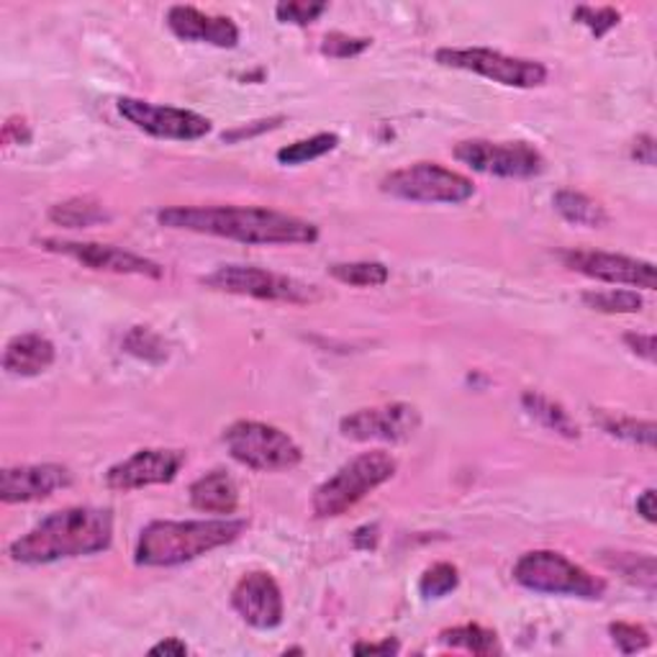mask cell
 <instances>
[{
  "mask_svg": "<svg viewBox=\"0 0 657 657\" xmlns=\"http://www.w3.org/2000/svg\"><path fill=\"white\" fill-rule=\"evenodd\" d=\"M421 427V414L411 404H382L357 409L339 421V431L352 442H406Z\"/></svg>",
  "mask_w": 657,
  "mask_h": 657,
  "instance_id": "cell-11",
  "label": "cell"
},
{
  "mask_svg": "<svg viewBox=\"0 0 657 657\" xmlns=\"http://www.w3.org/2000/svg\"><path fill=\"white\" fill-rule=\"evenodd\" d=\"M455 160H460L480 175L509 180L537 178L547 168L545 155L537 147H531L529 141L468 139L455 147Z\"/></svg>",
  "mask_w": 657,
  "mask_h": 657,
  "instance_id": "cell-10",
  "label": "cell"
},
{
  "mask_svg": "<svg viewBox=\"0 0 657 657\" xmlns=\"http://www.w3.org/2000/svg\"><path fill=\"white\" fill-rule=\"evenodd\" d=\"M168 229L196 231L242 245H313L319 227L298 216L260 206H170L157 213Z\"/></svg>",
  "mask_w": 657,
  "mask_h": 657,
  "instance_id": "cell-1",
  "label": "cell"
},
{
  "mask_svg": "<svg viewBox=\"0 0 657 657\" xmlns=\"http://www.w3.org/2000/svg\"><path fill=\"white\" fill-rule=\"evenodd\" d=\"M637 514L647 524H655V488H647L637 496Z\"/></svg>",
  "mask_w": 657,
  "mask_h": 657,
  "instance_id": "cell-42",
  "label": "cell"
},
{
  "mask_svg": "<svg viewBox=\"0 0 657 657\" xmlns=\"http://www.w3.org/2000/svg\"><path fill=\"white\" fill-rule=\"evenodd\" d=\"M437 64L452 70H465L480 78L494 80L506 88H539L547 80V68L537 60H524V57H509L496 49H452L442 47L435 54Z\"/></svg>",
  "mask_w": 657,
  "mask_h": 657,
  "instance_id": "cell-9",
  "label": "cell"
},
{
  "mask_svg": "<svg viewBox=\"0 0 657 657\" xmlns=\"http://www.w3.org/2000/svg\"><path fill=\"white\" fill-rule=\"evenodd\" d=\"M231 606L255 629H276L286 617L278 580L265 570H252L239 580L231 590Z\"/></svg>",
  "mask_w": 657,
  "mask_h": 657,
  "instance_id": "cell-16",
  "label": "cell"
},
{
  "mask_svg": "<svg viewBox=\"0 0 657 657\" xmlns=\"http://www.w3.org/2000/svg\"><path fill=\"white\" fill-rule=\"evenodd\" d=\"M382 193L401 198L411 203H465L476 196V186L470 178L442 168L437 162H416L409 168L388 172L380 180Z\"/></svg>",
  "mask_w": 657,
  "mask_h": 657,
  "instance_id": "cell-8",
  "label": "cell"
},
{
  "mask_svg": "<svg viewBox=\"0 0 657 657\" xmlns=\"http://www.w3.org/2000/svg\"><path fill=\"white\" fill-rule=\"evenodd\" d=\"M186 465V452L182 450H139L127 460L116 462L111 470L106 472V486L111 490H139L147 486H162L172 484L178 478V472Z\"/></svg>",
  "mask_w": 657,
  "mask_h": 657,
  "instance_id": "cell-15",
  "label": "cell"
},
{
  "mask_svg": "<svg viewBox=\"0 0 657 657\" xmlns=\"http://www.w3.org/2000/svg\"><path fill=\"white\" fill-rule=\"evenodd\" d=\"M604 565L614 573H619L624 580L645 588L647 594L655 590V557L653 555H635V553H604Z\"/></svg>",
  "mask_w": 657,
  "mask_h": 657,
  "instance_id": "cell-25",
  "label": "cell"
},
{
  "mask_svg": "<svg viewBox=\"0 0 657 657\" xmlns=\"http://www.w3.org/2000/svg\"><path fill=\"white\" fill-rule=\"evenodd\" d=\"M609 635L614 639V645L619 647L624 655H635L643 653L650 647V631L639 624H629V621H614L609 624Z\"/></svg>",
  "mask_w": 657,
  "mask_h": 657,
  "instance_id": "cell-34",
  "label": "cell"
},
{
  "mask_svg": "<svg viewBox=\"0 0 657 657\" xmlns=\"http://www.w3.org/2000/svg\"><path fill=\"white\" fill-rule=\"evenodd\" d=\"M401 650V645L396 639H382V643H357L355 645V655H396Z\"/></svg>",
  "mask_w": 657,
  "mask_h": 657,
  "instance_id": "cell-40",
  "label": "cell"
},
{
  "mask_svg": "<svg viewBox=\"0 0 657 657\" xmlns=\"http://www.w3.org/2000/svg\"><path fill=\"white\" fill-rule=\"evenodd\" d=\"M398 462L382 450L362 452L345 462L335 476L323 480L313 490L311 509L313 517L319 519H335L342 517L352 506H357L362 498H368L372 490L388 484L396 476Z\"/></svg>",
  "mask_w": 657,
  "mask_h": 657,
  "instance_id": "cell-4",
  "label": "cell"
},
{
  "mask_svg": "<svg viewBox=\"0 0 657 657\" xmlns=\"http://www.w3.org/2000/svg\"><path fill=\"white\" fill-rule=\"evenodd\" d=\"M370 47V39L365 37H349L342 31H331L321 41V54L335 57V60H349V57L362 54Z\"/></svg>",
  "mask_w": 657,
  "mask_h": 657,
  "instance_id": "cell-35",
  "label": "cell"
},
{
  "mask_svg": "<svg viewBox=\"0 0 657 657\" xmlns=\"http://www.w3.org/2000/svg\"><path fill=\"white\" fill-rule=\"evenodd\" d=\"M521 406L531 419L542 424L545 429L555 431V435H560L565 439L580 437V427L576 424V419L565 411V406L553 401V398H547L545 394H539V390H527V394L521 396Z\"/></svg>",
  "mask_w": 657,
  "mask_h": 657,
  "instance_id": "cell-21",
  "label": "cell"
},
{
  "mask_svg": "<svg viewBox=\"0 0 657 657\" xmlns=\"http://www.w3.org/2000/svg\"><path fill=\"white\" fill-rule=\"evenodd\" d=\"M624 345H627L637 357H643V360L655 362V337L653 335L629 331V335H624Z\"/></svg>",
  "mask_w": 657,
  "mask_h": 657,
  "instance_id": "cell-36",
  "label": "cell"
},
{
  "mask_svg": "<svg viewBox=\"0 0 657 657\" xmlns=\"http://www.w3.org/2000/svg\"><path fill=\"white\" fill-rule=\"evenodd\" d=\"M439 643L447 647H455V650L472 653V655L501 653L496 631L480 627V624H462V627L445 629L442 635H439Z\"/></svg>",
  "mask_w": 657,
  "mask_h": 657,
  "instance_id": "cell-26",
  "label": "cell"
},
{
  "mask_svg": "<svg viewBox=\"0 0 657 657\" xmlns=\"http://www.w3.org/2000/svg\"><path fill=\"white\" fill-rule=\"evenodd\" d=\"M39 247L47 252L64 255L86 265L98 272H113V276H145V278H162L165 268L160 262L147 260L129 249L101 245V242H70V239H39Z\"/></svg>",
  "mask_w": 657,
  "mask_h": 657,
  "instance_id": "cell-14",
  "label": "cell"
},
{
  "mask_svg": "<svg viewBox=\"0 0 657 657\" xmlns=\"http://www.w3.org/2000/svg\"><path fill=\"white\" fill-rule=\"evenodd\" d=\"M553 206L565 221L576 223V227L601 229L609 223V213L604 211V206L596 203L594 198H588L586 193H580V190H570V188L557 190L553 196Z\"/></svg>",
  "mask_w": 657,
  "mask_h": 657,
  "instance_id": "cell-22",
  "label": "cell"
},
{
  "mask_svg": "<svg viewBox=\"0 0 657 657\" xmlns=\"http://www.w3.org/2000/svg\"><path fill=\"white\" fill-rule=\"evenodd\" d=\"M460 586V570L452 563H437L424 570L419 580V594L424 598H445Z\"/></svg>",
  "mask_w": 657,
  "mask_h": 657,
  "instance_id": "cell-30",
  "label": "cell"
},
{
  "mask_svg": "<svg viewBox=\"0 0 657 657\" xmlns=\"http://www.w3.org/2000/svg\"><path fill=\"white\" fill-rule=\"evenodd\" d=\"M590 311L598 313H639L643 311V296L637 290H627V288H611V290H586L580 296Z\"/></svg>",
  "mask_w": 657,
  "mask_h": 657,
  "instance_id": "cell-27",
  "label": "cell"
},
{
  "mask_svg": "<svg viewBox=\"0 0 657 657\" xmlns=\"http://www.w3.org/2000/svg\"><path fill=\"white\" fill-rule=\"evenodd\" d=\"M168 27L178 39L211 44L219 49H235L239 44V27L227 16H211L193 6H172L168 11Z\"/></svg>",
  "mask_w": 657,
  "mask_h": 657,
  "instance_id": "cell-18",
  "label": "cell"
},
{
  "mask_svg": "<svg viewBox=\"0 0 657 657\" xmlns=\"http://www.w3.org/2000/svg\"><path fill=\"white\" fill-rule=\"evenodd\" d=\"M329 11V3H313V0H288L276 6V16L280 23H293V27H309L321 13Z\"/></svg>",
  "mask_w": 657,
  "mask_h": 657,
  "instance_id": "cell-33",
  "label": "cell"
},
{
  "mask_svg": "<svg viewBox=\"0 0 657 657\" xmlns=\"http://www.w3.org/2000/svg\"><path fill=\"white\" fill-rule=\"evenodd\" d=\"M113 542V517L96 506H70L49 514L34 529L8 547L11 560L21 565H49L68 557L103 553Z\"/></svg>",
  "mask_w": 657,
  "mask_h": 657,
  "instance_id": "cell-2",
  "label": "cell"
},
{
  "mask_svg": "<svg viewBox=\"0 0 657 657\" xmlns=\"http://www.w3.org/2000/svg\"><path fill=\"white\" fill-rule=\"evenodd\" d=\"M190 504L203 514H235L239 488L227 470H211L190 486Z\"/></svg>",
  "mask_w": 657,
  "mask_h": 657,
  "instance_id": "cell-20",
  "label": "cell"
},
{
  "mask_svg": "<svg viewBox=\"0 0 657 657\" xmlns=\"http://www.w3.org/2000/svg\"><path fill=\"white\" fill-rule=\"evenodd\" d=\"M339 145L337 135H329V131H321V135H313L309 139H298L293 145L278 149V162L280 165H306L319 160V157L335 152Z\"/></svg>",
  "mask_w": 657,
  "mask_h": 657,
  "instance_id": "cell-29",
  "label": "cell"
},
{
  "mask_svg": "<svg viewBox=\"0 0 657 657\" xmlns=\"http://www.w3.org/2000/svg\"><path fill=\"white\" fill-rule=\"evenodd\" d=\"M149 655H165V657H182L188 655V645L182 643V639L178 637H168L162 639V643H157L152 650H149Z\"/></svg>",
  "mask_w": 657,
  "mask_h": 657,
  "instance_id": "cell-41",
  "label": "cell"
},
{
  "mask_svg": "<svg viewBox=\"0 0 657 657\" xmlns=\"http://www.w3.org/2000/svg\"><path fill=\"white\" fill-rule=\"evenodd\" d=\"M560 260L568 270L580 272L590 280L611 282V286H629L655 290V265L637 257L614 255V252H596V249H565Z\"/></svg>",
  "mask_w": 657,
  "mask_h": 657,
  "instance_id": "cell-13",
  "label": "cell"
},
{
  "mask_svg": "<svg viewBox=\"0 0 657 657\" xmlns=\"http://www.w3.org/2000/svg\"><path fill=\"white\" fill-rule=\"evenodd\" d=\"M329 276L355 288H378L386 286L390 272L382 262L362 260V262H335L329 268Z\"/></svg>",
  "mask_w": 657,
  "mask_h": 657,
  "instance_id": "cell-28",
  "label": "cell"
},
{
  "mask_svg": "<svg viewBox=\"0 0 657 657\" xmlns=\"http://www.w3.org/2000/svg\"><path fill=\"white\" fill-rule=\"evenodd\" d=\"M573 19L578 23H584V27L594 34L596 39H601L609 34L611 29L619 27L621 21V13L617 8H594V6H578L576 11H573Z\"/></svg>",
  "mask_w": 657,
  "mask_h": 657,
  "instance_id": "cell-32",
  "label": "cell"
},
{
  "mask_svg": "<svg viewBox=\"0 0 657 657\" xmlns=\"http://www.w3.org/2000/svg\"><path fill=\"white\" fill-rule=\"evenodd\" d=\"M119 113L139 131L157 139L196 141L211 131V121L206 116L188 111V108L157 106L141 98H119Z\"/></svg>",
  "mask_w": 657,
  "mask_h": 657,
  "instance_id": "cell-12",
  "label": "cell"
},
{
  "mask_svg": "<svg viewBox=\"0 0 657 657\" xmlns=\"http://www.w3.org/2000/svg\"><path fill=\"white\" fill-rule=\"evenodd\" d=\"M631 160H637L639 165H647L653 168L655 165V137L643 135L631 141Z\"/></svg>",
  "mask_w": 657,
  "mask_h": 657,
  "instance_id": "cell-38",
  "label": "cell"
},
{
  "mask_svg": "<svg viewBox=\"0 0 657 657\" xmlns=\"http://www.w3.org/2000/svg\"><path fill=\"white\" fill-rule=\"evenodd\" d=\"M247 531L245 519L152 521L141 529L135 560L145 568H175L223 545L237 542Z\"/></svg>",
  "mask_w": 657,
  "mask_h": 657,
  "instance_id": "cell-3",
  "label": "cell"
},
{
  "mask_svg": "<svg viewBox=\"0 0 657 657\" xmlns=\"http://www.w3.org/2000/svg\"><path fill=\"white\" fill-rule=\"evenodd\" d=\"M57 349L41 335H19L6 345L3 368L16 378H34L52 368Z\"/></svg>",
  "mask_w": 657,
  "mask_h": 657,
  "instance_id": "cell-19",
  "label": "cell"
},
{
  "mask_svg": "<svg viewBox=\"0 0 657 657\" xmlns=\"http://www.w3.org/2000/svg\"><path fill=\"white\" fill-rule=\"evenodd\" d=\"M3 141L6 145H29L31 129L23 119H8L3 127Z\"/></svg>",
  "mask_w": 657,
  "mask_h": 657,
  "instance_id": "cell-39",
  "label": "cell"
},
{
  "mask_svg": "<svg viewBox=\"0 0 657 657\" xmlns=\"http://www.w3.org/2000/svg\"><path fill=\"white\" fill-rule=\"evenodd\" d=\"M123 347H127V352L149 362H162L165 357H168V347H165L162 337H157L155 331L147 327L131 329L129 337L123 339Z\"/></svg>",
  "mask_w": 657,
  "mask_h": 657,
  "instance_id": "cell-31",
  "label": "cell"
},
{
  "mask_svg": "<svg viewBox=\"0 0 657 657\" xmlns=\"http://www.w3.org/2000/svg\"><path fill=\"white\" fill-rule=\"evenodd\" d=\"M280 121H282L280 116H278V119H268V121H252L249 127H239V129L227 131V135H223V141H242V139H249V137H257V135H262V131L276 129Z\"/></svg>",
  "mask_w": 657,
  "mask_h": 657,
  "instance_id": "cell-37",
  "label": "cell"
},
{
  "mask_svg": "<svg viewBox=\"0 0 657 657\" xmlns=\"http://www.w3.org/2000/svg\"><path fill=\"white\" fill-rule=\"evenodd\" d=\"M49 221L64 229H88L111 221V213L93 198H70L49 208Z\"/></svg>",
  "mask_w": 657,
  "mask_h": 657,
  "instance_id": "cell-23",
  "label": "cell"
},
{
  "mask_svg": "<svg viewBox=\"0 0 657 657\" xmlns=\"http://www.w3.org/2000/svg\"><path fill=\"white\" fill-rule=\"evenodd\" d=\"M223 442L239 465L260 472L293 470L303 460L293 437L265 421H235L223 431Z\"/></svg>",
  "mask_w": 657,
  "mask_h": 657,
  "instance_id": "cell-6",
  "label": "cell"
},
{
  "mask_svg": "<svg viewBox=\"0 0 657 657\" xmlns=\"http://www.w3.org/2000/svg\"><path fill=\"white\" fill-rule=\"evenodd\" d=\"M514 580L535 594L573 596L598 601L606 594V580L596 578L584 565L573 563L563 553L535 550L521 555L514 565Z\"/></svg>",
  "mask_w": 657,
  "mask_h": 657,
  "instance_id": "cell-5",
  "label": "cell"
},
{
  "mask_svg": "<svg viewBox=\"0 0 657 657\" xmlns=\"http://www.w3.org/2000/svg\"><path fill=\"white\" fill-rule=\"evenodd\" d=\"M594 421L609 437H617V439H624V442L647 447V450H653L655 447L657 429H655L653 421H639V419H631V416H621V414H611V411H601V409H594Z\"/></svg>",
  "mask_w": 657,
  "mask_h": 657,
  "instance_id": "cell-24",
  "label": "cell"
},
{
  "mask_svg": "<svg viewBox=\"0 0 657 657\" xmlns=\"http://www.w3.org/2000/svg\"><path fill=\"white\" fill-rule=\"evenodd\" d=\"M203 286L219 290V293L293 306H309L321 298L319 288L309 286V282L280 276V272L252 268V265H223V268H216L211 276L203 278Z\"/></svg>",
  "mask_w": 657,
  "mask_h": 657,
  "instance_id": "cell-7",
  "label": "cell"
},
{
  "mask_svg": "<svg viewBox=\"0 0 657 657\" xmlns=\"http://www.w3.org/2000/svg\"><path fill=\"white\" fill-rule=\"evenodd\" d=\"M72 484V472L64 465H16L6 468L0 476V498L3 504H31L49 498L54 490H62Z\"/></svg>",
  "mask_w": 657,
  "mask_h": 657,
  "instance_id": "cell-17",
  "label": "cell"
}]
</instances>
